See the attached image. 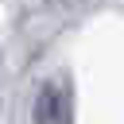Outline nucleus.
<instances>
[{"label":"nucleus","instance_id":"nucleus-1","mask_svg":"<svg viewBox=\"0 0 124 124\" xmlns=\"http://www.w3.org/2000/svg\"><path fill=\"white\" fill-rule=\"evenodd\" d=\"M31 124H74V85H70V78H50L35 89Z\"/></svg>","mask_w":124,"mask_h":124}]
</instances>
